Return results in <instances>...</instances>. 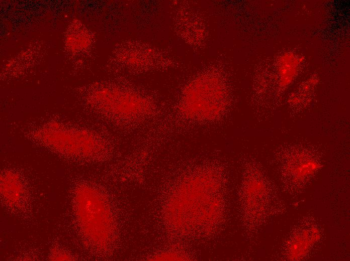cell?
I'll list each match as a JSON object with an SVG mask.
<instances>
[{"label": "cell", "instance_id": "cell-2", "mask_svg": "<svg viewBox=\"0 0 350 261\" xmlns=\"http://www.w3.org/2000/svg\"><path fill=\"white\" fill-rule=\"evenodd\" d=\"M54 128L47 129L43 134V139L54 147L85 157L98 156L104 150L102 142L88 132L58 129L55 126Z\"/></svg>", "mask_w": 350, "mask_h": 261}, {"label": "cell", "instance_id": "cell-1", "mask_svg": "<svg viewBox=\"0 0 350 261\" xmlns=\"http://www.w3.org/2000/svg\"><path fill=\"white\" fill-rule=\"evenodd\" d=\"M75 200L79 223L87 239L99 248L109 246L115 226L106 199L99 191L86 186L77 190Z\"/></svg>", "mask_w": 350, "mask_h": 261}, {"label": "cell", "instance_id": "cell-3", "mask_svg": "<svg viewBox=\"0 0 350 261\" xmlns=\"http://www.w3.org/2000/svg\"><path fill=\"white\" fill-rule=\"evenodd\" d=\"M105 98L107 107L116 115L124 117H132L144 114L148 108L146 102L135 96L124 93L109 94Z\"/></svg>", "mask_w": 350, "mask_h": 261}, {"label": "cell", "instance_id": "cell-4", "mask_svg": "<svg viewBox=\"0 0 350 261\" xmlns=\"http://www.w3.org/2000/svg\"><path fill=\"white\" fill-rule=\"evenodd\" d=\"M1 183V188L3 191L6 192L5 195L11 202H14L18 199L21 192L20 183L14 176V174H9L3 176Z\"/></svg>", "mask_w": 350, "mask_h": 261}]
</instances>
